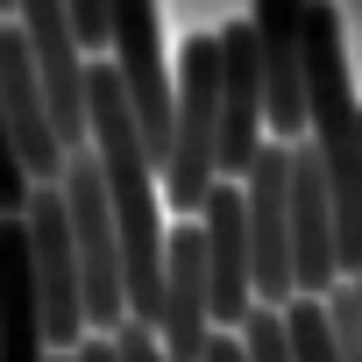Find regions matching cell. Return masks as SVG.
Instances as JSON below:
<instances>
[{
	"instance_id": "obj_9",
	"label": "cell",
	"mask_w": 362,
	"mask_h": 362,
	"mask_svg": "<svg viewBox=\"0 0 362 362\" xmlns=\"http://www.w3.org/2000/svg\"><path fill=\"white\" fill-rule=\"evenodd\" d=\"M163 348L170 362H206L214 348V284H206V228L177 221L170 228V270H163Z\"/></svg>"
},
{
	"instance_id": "obj_3",
	"label": "cell",
	"mask_w": 362,
	"mask_h": 362,
	"mask_svg": "<svg viewBox=\"0 0 362 362\" xmlns=\"http://www.w3.org/2000/svg\"><path fill=\"white\" fill-rule=\"evenodd\" d=\"M114 71H121V93L142 121V142L163 170L170 156V121H177V71H163V43H156V0H114V43H107Z\"/></svg>"
},
{
	"instance_id": "obj_12",
	"label": "cell",
	"mask_w": 362,
	"mask_h": 362,
	"mask_svg": "<svg viewBox=\"0 0 362 362\" xmlns=\"http://www.w3.org/2000/svg\"><path fill=\"white\" fill-rule=\"evenodd\" d=\"M284 320H291V348H298V362H341V334H334L327 298H291Z\"/></svg>"
},
{
	"instance_id": "obj_6",
	"label": "cell",
	"mask_w": 362,
	"mask_h": 362,
	"mask_svg": "<svg viewBox=\"0 0 362 362\" xmlns=\"http://www.w3.org/2000/svg\"><path fill=\"white\" fill-rule=\"evenodd\" d=\"M291 263H298V298H334L348 284L341 270V221L313 142H291Z\"/></svg>"
},
{
	"instance_id": "obj_2",
	"label": "cell",
	"mask_w": 362,
	"mask_h": 362,
	"mask_svg": "<svg viewBox=\"0 0 362 362\" xmlns=\"http://www.w3.org/2000/svg\"><path fill=\"white\" fill-rule=\"evenodd\" d=\"M29 228H36V284H43L50 348L57 355H78L86 348V327H93V298H86V256H78V235H71L64 185H43L36 192Z\"/></svg>"
},
{
	"instance_id": "obj_16",
	"label": "cell",
	"mask_w": 362,
	"mask_h": 362,
	"mask_svg": "<svg viewBox=\"0 0 362 362\" xmlns=\"http://www.w3.org/2000/svg\"><path fill=\"white\" fill-rule=\"evenodd\" d=\"M206 362H249V341L221 327V334H214V348H206Z\"/></svg>"
},
{
	"instance_id": "obj_5",
	"label": "cell",
	"mask_w": 362,
	"mask_h": 362,
	"mask_svg": "<svg viewBox=\"0 0 362 362\" xmlns=\"http://www.w3.org/2000/svg\"><path fill=\"white\" fill-rule=\"evenodd\" d=\"M249 199V242H256V298L291 305L298 298V263H291V142H263L256 170L242 177Z\"/></svg>"
},
{
	"instance_id": "obj_15",
	"label": "cell",
	"mask_w": 362,
	"mask_h": 362,
	"mask_svg": "<svg viewBox=\"0 0 362 362\" xmlns=\"http://www.w3.org/2000/svg\"><path fill=\"white\" fill-rule=\"evenodd\" d=\"M114 355H121V362H170L163 334H156V327H142V320H128V327L114 334Z\"/></svg>"
},
{
	"instance_id": "obj_7",
	"label": "cell",
	"mask_w": 362,
	"mask_h": 362,
	"mask_svg": "<svg viewBox=\"0 0 362 362\" xmlns=\"http://www.w3.org/2000/svg\"><path fill=\"white\" fill-rule=\"evenodd\" d=\"M0 100H8V121H15V142L36 170V185H64L71 149L57 135V114H50V93L36 78V50H29L22 22H0Z\"/></svg>"
},
{
	"instance_id": "obj_10",
	"label": "cell",
	"mask_w": 362,
	"mask_h": 362,
	"mask_svg": "<svg viewBox=\"0 0 362 362\" xmlns=\"http://www.w3.org/2000/svg\"><path fill=\"white\" fill-rule=\"evenodd\" d=\"M50 320L36 284V228L0 214V362H50Z\"/></svg>"
},
{
	"instance_id": "obj_11",
	"label": "cell",
	"mask_w": 362,
	"mask_h": 362,
	"mask_svg": "<svg viewBox=\"0 0 362 362\" xmlns=\"http://www.w3.org/2000/svg\"><path fill=\"white\" fill-rule=\"evenodd\" d=\"M36 170H29V156H22V142H15V121H8V100H0V214L8 221H29V206H36Z\"/></svg>"
},
{
	"instance_id": "obj_17",
	"label": "cell",
	"mask_w": 362,
	"mask_h": 362,
	"mask_svg": "<svg viewBox=\"0 0 362 362\" xmlns=\"http://www.w3.org/2000/svg\"><path fill=\"white\" fill-rule=\"evenodd\" d=\"M78 362H121V355H114V334H93V341L78 348Z\"/></svg>"
},
{
	"instance_id": "obj_13",
	"label": "cell",
	"mask_w": 362,
	"mask_h": 362,
	"mask_svg": "<svg viewBox=\"0 0 362 362\" xmlns=\"http://www.w3.org/2000/svg\"><path fill=\"white\" fill-rule=\"evenodd\" d=\"M242 341H249V362H298L284 305H256V313H249V327H242Z\"/></svg>"
},
{
	"instance_id": "obj_14",
	"label": "cell",
	"mask_w": 362,
	"mask_h": 362,
	"mask_svg": "<svg viewBox=\"0 0 362 362\" xmlns=\"http://www.w3.org/2000/svg\"><path fill=\"white\" fill-rule=\"evenodd\" d=\"M327 313H334V334H341V362H362V291L341 284L327 298Z\"/></svg>"
},
{
	"instance_id": "obj_1",
	"label": "cell",
	"mask_w": 362,
	"mask_h": 362,
	"mask_svg": "<svg viewBox=\"0 0 362 362\" xmlns=\"http://www.w3.org/2000/svg\"><path fill=\"white\" fill-rule=\"evenodd\" d=\"M221 185V29H199L177 50V121L163 156V206L199 221Z\"/></svg>"
},
{
	"instance_id": "obj_18",
	"label": "cell",
	"mask_w": 362,
	"mask_h": 362,
	"mask_svg": "<svg viewBox=\"0 0 362 362\" xmlns=\"http://www.w3.org/2000/svg\"><path fill=\"white\" fill-rule=\"evenodd\" d=\"M50 362H78V355H50Z\"/></svg>"
},
{
	"instance_id": "obj_8",
	"label": "cell",
	"mask_w": 362,
	"mask_h": 362,
	"mask_svg": "<svg viewBox=\"0 0 362 362\" xmlns=\"http://www.w3.org/2000/svg\"><path fill=\"white\" fill-rule=\"evenodd\" d=\"M199 228H206L214 327L242 334V327H249V313L263 305V298H256V242H249V199H242V185H214V199H206Z\"/></svg>"
},
{
	"instance_id": "obj_4",
	"label": "cell",
	"mask_w": 362,
	"mask_h": 362,
	"mask_svg": "<svg viewBox=\"0 0 362 362\" xmlns=\"http://www.w3.org/2000/svg\"><path fill=\"white\" fill-rule=\"evenodd\" d=\"M249 29L263 50V93H270V135L305 142V43H313V0H249Z\"/></svg>"
}]
</instances>
